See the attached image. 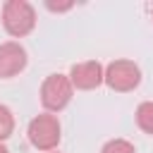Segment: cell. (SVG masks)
<instances>
[{"label":"cell","mask_w":153,"mask_h":153,"mask_svg":"<svg viewBox=\"0 0 153 153\" xmlns=\"http://www.w3.org/2000/svg\"><path fill=\"white\" fill-rule=\"evenodd\" d=\"M103 81L112 91L127 93L141 84V69L131 60H112L108 67H103Z\"/></svg>","instance_id":"3"},{"label":"cell","mask_w":153,"mask_h":153,"mask_svg":"<svg viewBox=\"0 0 153 153\" xmlns=\"http://www.w3.org/2000/svg\"><path fill=\"white\" fill-rule=\"evenodd\" d=\"M100 153H136V148H134V143L127 141V139H110V141L103 143Z\"/></svg>","instance_id":"9"},{"label":"cell","mask_w":153,"mask_h":153,"mask_svg":"<svg viewBox=\"0 0 153 153\" xmlns=\"http://www.w3.org/2000/svg\"><path fill=\"white\" fill-rule=\"evenodd\" d=\"M69 81L74 88L79 91H91V88H98L103 84V65L96 62V60H84V62H76L72 65L69 69Z\"/></svg>","instance_id":"5"},{"label":"cell","mask_w":153,"mask_h":153,"mask_svg":"<svg viewBox=\"0 0 153 153\" xmlns=\"http://www.w3.org/2000/svg\"><path fill=\"white\" fill-rule=\"evenodd\" d=\"M2 26L10 36L22 38L36 26V10L26 0H7L2 7Z\"/></svg>","instance_id":"2"},{"label":"cell","mask_w":153,"mask_h":153,"mask_svg":"<svg viewBox=\"0 0 153 153\" xmlns=\"http://www.w3.org/2000/svg\"><path fill=\"white\" fill-rule=\"evenodd\" d=\"M26 136H29V141H31L33 148L50 153V151L57 148V143H60V139H62L60 120H57L53 112H41V115H36V117L29 122Z\"/></svg>","instance_id":"1"},{"label":"cell","mask_w":153,"mask_h":153,"mask_svg":"<svg viewBox=\"0 0 153 153\" xmlns=\"http://www.w3.org/2000/svg\"><path fill=\"white\" fill-rule=\"evenodd\" d=\"M14 131V117H12V110L7 105H0V143L5 139H10Z\"/></svg>","instance_id":"8"},{"label":"cell","mask_w":153,"mask_h":153,"mask_svg":"<svg viewBox=\"0 0 153 153\" xmlns=\"http://www.w3.org/2000/svg\"><path fill=\"white\" fill-rule=\"evenodd\" d=\"M74 93V86L67 74H50L41 84V103L48 112H60L62 108L69 105Z\"/></svg>","instance_id":"4"},{"label":"cell","mask_w":153,"mask_h":153,"mask_svg":"<svg viewBox=\"0 0 153 153\" xmlns=\"http://www.w3.org/2000/svg\"><path fill=\"white\" fill-rule=\"evenodd\" d=\"M0 153H10V151L5 148V143H0Z\"/></svg>","instance_id":"11"},{"label":"cell","mask_w":153,"mask_h":153,"mask_svg":"<svg viewBox=\"0 0 153 153\" xmlns=\"http://www.w3.org/2000/svg\"><path fill=\"white\" fill-rule=\"evenodd\" d=\"M136 124L141 131L153 136V100H143L136 108Z\"/></svg>","instance_id":"7"},{"label":"cell","mask_w":153,"mask_h":153,"mask_svg":"<svg viewBox=\"0 0 153 153\" xmlns=\"http://www.w3.org/2000/svg\"><path fill=\"white\" fill-rule=\"evenodd\" d=\"M26 50L17 41H5L0 43V79L17 76L26 67Z\"/></svg>","instance_id":"6"},{"label":"cell","mask_w":153,"mask_h":153,"mask_svg":"<svg viewBox=\"0 0 153 153\" xmlns=\"http://www.w3.org/2000/svg\"><path fill=\"white\" fill-rule=\"evenodd\" d=\"M72 5H74L72 0H67V2H50V0H48V2H45V7H48L50 12H67V10H72Z\"/></svg>","instance_id":"10"},{"label":"cell","mask_w":153,"mask_h":153,"mask_svg":"<svg viewBox=\"0 0 153 153\" xmlns=\"http://www.w3.org/2000/svg\"><path fill=\"white\" fill-rule=\"evenodd\" d=\"M50 153H57V151H50Z\"/></svg>","instance_id":"12"}]
</instances>
